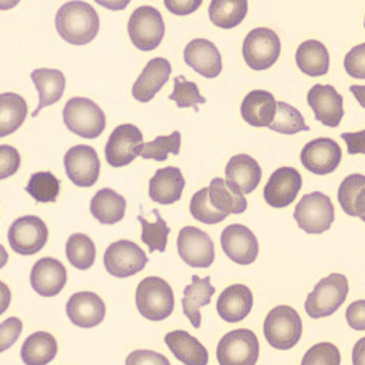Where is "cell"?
<instances>
[{"instance_id":"cell-29","label":"cell","mask_w":365,"mask_h":365,"mask_svg":"<svg viewBox=\"0 0 365 365\" xmlns=\"http://www.w3.org/2000/svg\"><path fill=\"white\" fill-rule=\"evenodd\" d=\"M165 342L173 354L182 364L187 365H206L208 364L207 349L198 339L182 330L168 333Z\"/></svg>"},{"instance_id":"cell-8","label":"cell","mask_w":365,"mask_h":365,"mask_svg":"<svg viewBox=\"0 0 365 365\" xmlns=\"http://www.w3.org/2000/svg\"><path fill=\"white\" fill-rule=\"evenodd\" d=\"M260 355V344L253 331L237 329L220 339L216 357L220 365H255Z\"/></svg>"},{"instance_id":"cell-33","label":"cell","mask_w":365,"mask_h":365,"mask_svg":"<svg viewBox=\"0 0 365 365\" xmlns=\"http://www.w3.org/2000/svg\"><path fill=\"white\" fill-rule=\"evenodd\" d=\"M338 201L346 215L361 218L365 215V177L353 174L346 177L338 190Z\"/></svg>"},{"instance_id":"cell-1","label":"cell","mask_w":365,"mask_h":365,"mask_svg":"<svg viewBox=\"0 0 365 365\" xmlns=\"http://www.w3.org/2000/svg\"><path fill=\"white\" fill-rule=\"evenodd\" d=\"M55 26L62 39L67 43L83 46L97 37L100 31V18L88 2L69 1L57 11Z\"/></svg>"},{"instance_id":"cell-50","label":"cell","mask_w":365,"mask_h":365,"mask_svg":"<svg viewBox=\"0 0 365 365\" xmlns=\"http://www.w3.org/2000/svg\"><path fill=\"white\" fill-rule=\"evenodd\" d=\"M202 4L201 0H165V6L170 13L176 16H188L195 13L197 9Z\"/></svg>"},{"instance_id":"cell-23","label":"cell","mask_w":365,"mask_h":365,"mask_svg":"<svg viewBox=\"0 0 365 365\" xmlns=\"http://www.w3.org/2000/svg\"><path fill=\"white\" fill-rule=\"evenodd\" d=\"M172 66L163 57L151 59L148 62L140 76L137 78L132 88V95L140 103H148L169 81Z\"/></svg>"},{"instance_id":"cell-35","label":"cell","mask_w":365,"mask_h":365,"mask_svg":"<svg viewBox=\"0 0 365 365\" xmlns=\"http://www.w3.org/2000/svg\"><path fill=\"white\" fill-rule=\"evenodd\" d=\"M209 200L211 205L225 215H241L248 208V201L242 194H237L228 188L222 178L211 180L208 187Z\"/></svg>"},{"instance_id":"cell-28","label":"cell","mask_w":365,"mask_h":365,"mask_svg":"<svg viewBox=\"0 0 365 365\" xmlns=\"http://www.w3.org/2000/svg\"><path fill=\"white\" fill-rule=\"evenodd\" d=\"M31 78L39 93V106L32 114V117L35 118L41 110L56 104L62 98L66 90V78L58 69L50 68L35 69L31 73Z\"/></svg>"},{"instance_id":"cell-47","label":"cell","mask_w":365,"mask_h":365,"mask_svg":"<svg viewBox=\"0 0 365 365\" xmlns=\"http://www.w3.org/2000/svg\"><path fill=\"white\" fill-rule=\"evenodd\" d=\"M23 331L20 319L9 318L0 325V351L9 349L16 342Z\"/></svg>"},{"instance_id":"cell-38","label":"cell","mask_w":365,"mask_h":365,"mask_svg":"<svg viewBox=\"0 0 365 365\" xmlns=\"http://www.w3.org/2000/svg\"><path fill=\"white\" fill-rule=\"evenodd\" d=\"M268 128L284 135H294L299 132L311 130L302 113L285 102H277L275 116Z\"/></svg>"},{"instance_id":"cell-14","label":"cell","mask_w":365,"mask_h":365,"mask_svg":"<svg viewBox=\"0 0 365 365\" xmlns=\"http://www.w3.org/2000/svg\"><path fill=\"white\" fill-rule=\"evenodd\" d=\"M67 177L76 186L88 188L100 177L101 162L95 148L85 144L73 146L64 155Z\"/></svg>"},{"instance_id":"cell-4","label":"cell","mask_w":365,"mask_h":365,"mask_svg":"<svg viewBox=\"0 0 365 365\" xmlns=\"http://www.w3.org/2000/svg\"><path fill=\"white\" fill-rule=\"evenodd\" d=\"M263 331L269 344L275 349L287 351L299 342L302 321L294 307L278 306L266 317Z\"/></svg>"},{"instance_id":"cell-16","label":"cell","mask_w":365,"mask_h":365,"mask_svg":"<svg viewBox=\"0 0 365 365\" xmlns=\"http://www.w3.org/2000/svg\"><path fill=\"white\" fill-rule=\"evenodd\" d=\"M220 242L228 258L239 265L253 264L259 255V242L246 225L235 223L223 230Z\"/></svg>"},{"instance_id":"cell-25","label":"cell","mask_w":365,"mask_h":365,"mask_svg":"<svg viewBox=\"0 0 365 365\" xmlns=\"http://www.w3.org/2000/svg\"><path fill=\"white\" fill-rule=\"evenodd\" d=\"M185 186L186 181L179 168H163L158 170L150 179V199L162 205H170L181 199Z\"/></svg>"},{"instance_id":"cell-11","label":"cell","mask_w":365,"mask_h":365,"mask_svg":"<svg viewBox=\"0 0 365 365\" xmlns=\"http://www.w3.org/2000/svg\"><path fill=\"white\" fill-rule=\"evenodd\" d=\"M48 235L47 225L40 217L26 215L14 220L9 227L7 239L16 253L32 256L44 248Z\"/></svg>"},{"instance_id":"cell-2","label":"cell","mask_w":365,"mask_h":365,"mask_svg":"<svg viewBox=\"0 0 365 365\" xmlns=\"http://www.w3.org/2000/svg\"><path fill=\"white\" fill-rule=\"evenodd\" d=\"M137 309L143 318L153 322L169 318L175 309V297L167 281L157 276L146 277L137 287Z\"/></svg>"},{"instance_id":"cell-43","label":"cell","mask_w":365,"mask_h":365,"mask_svg":"<svg viewBox=\"0 0 365 365\" xmlns=\"http://www.w3.org/2000/svg\"><path fill=\"white\" fill-rule=\"evenodd\" d=\"M190 212L198 222L210 225L223 222L228 216L216 210L211 205L207 187L196 192L192 197L191 203H190Z\"/></svg>"},{"instance_id":"cell-22","label":"cell","mask_w":365,"mask_h":365,"mask_svg":"<svg viewBox=\"0 0 365 365\" xmlns=\"http://www.w3.org/2000/svg\"><path fill=\"white\" fill-rule=\"evenodd\" d=\"M184 61L194 71L206 78H215L222 71L220 50L206 39H194L184 50Z\"/></svg>"},{"instance_id":"cell-41","label":"cell","mask_w":365,"mask_h":365,"mask_svg":"<svg viewBox=\"0 0 365 365\" xmlns=\"http://www.w3.org/2000/svg\"><path fill=\"white\" fill-rule=\"evenodd\" d=\"M182 135L180 131L173 132L170 135L158 136L155 140L144 143L141 157L144 160H155L165 162L169 153L178 155L181 150Z\"/></svg>"},{"instance_id":"cell-13","label":"cell","mask_w":365,"mask_h":365,"mask_svg":"<svg viewBox=\"0 0 365 365\" xmlns=\"http://www.w3.org/2000/svg\"><path fill=\"white\" fill-rule=\"evenodd\" d=\"M178 253L182 260L193 268H208L215 260V244L207 232L195 227L180 230Z\"/></svg>"},{"instance_id":"cell-18","label":"cell","mask_w":365,"mask_h":365,"mask_svg":"<svg viewBox=\"0 0 365 365\" xmlns=\"http://www.w3.org/2000/svg\"><path fill=\"white\" fill-rule=\"evenodd\" d=\"M302 187V177L294 168L281 167L271 175L264 188V199L274 208H284L294 202Z\"/></svg>"},{"instance_id":"cell-7","label":"cell","mask_w":365,"mask_h":365,"mask_svg":"<svg viewBox=\"0 0 365 365\" xmlns=\"http://www.w3.org/2000/svg\"><path fill=\"white\" fill-rule=\"evenodd\" d=\"M129 37L137 49L153 51L160 45L165 37V26L162 14L155 7H138L128 21Z\"/></svg>"},{"instance_id":"cell-26","label":"cell","mask_w":365,"mask_h":365,"mask_svg":"<svg viewBox=\"0 0 365 365\" xmlns=\"http://www.w3.org/2000/svg\"><path fill=\"white\" fill-rule=\"evenodd\" d=\"M277 101L270 91L255 90L250 91L242 100V119L253 127H268L275 116Z\"/></svg>"},{"instance_id":"cell-3","label":"cell","mask_w":365,"mask_h":365,"mask_svg":"<svg viewBox=\"0 0 365 365\" xmlns=\"http://www.w3.org/2000/svg\"><path fill=\"white\" fill-rule=\"evenodd\" d=\"M349 294V283L343 274L333 273L323 278L307 295L304 309L312 319L332 316L344 304Z\"/></svg>"},{"instance_id":"cell-5","label":"cell","mask_w":365,"mask_h":365,"mask_svg":"<svg viewBox=\"0 0 365 365\" xmlns=\"http://www.w3.org/2000/svg\"><path fill=\"white\" fill-rule=\"evenodd\" d=\"M63 122L69 131L86 139L98 138L106 128L105 113L88 98H71L64 106Z\"/></svg>"},{"instance_id":"cell-49","label":"cell","mask_w":365,"mask_h":365,"mask_svg":"<svg viewBox=\"0 0 365 365\" xmlns=\"http://www.w3.org/2000/svg\"><path fill=\"white\" fill-rule=\"evenodd\" d=\"M348 325L357 331L365 330V302L359 299L353 302L346 311Z\"/></svg>"},{"instance_id":"cell-6","label":"cell","mask_w":365,"mask_h":365,"mask_svg":"<svg viewBox=\"0 0 365 365\" xmlns=\"http://www.w3.org/2000/svg\"><path fill=\"white\" fill-rule=\"evenodd\" d=\"M294 218L309 235H321L332 227L335 207L330 197L316 191L306 194L294 209Z\"/></svg>"},{"instance_id":"cell-20","label":"cell","mask_w":365,"mask_h":365,"mask_svg":"<svg viewBox=\"0 0 365 365\" xmlns=\"http://www.w3.org/2000/svg\"><path fill=\"white\" fill-rule=\"evenodd\" d=\"M66 314L73 325L83 329L93 328L104 321L105 302L93 292H78L67 302Z\"/></svg>"},{"instance_id":"cell-44","label":"cell","mask_w":365,"mask_h":365,"mask_svg":"<svg viewBox=\"0 0 365 365\" xmlns=\"http://www.w3.org/2000/svg\"><path fill=\"white\" fill-rule=\"evenodd\" d=\"M339 349L332 343H319L307 350L302 359V365H339Z\"/></svg>"},{"instance_id":"cell-10","label":"cell","mask_w":365,"mask_h":365,"mask_svg":"<svg viewBox=\"0 0 365 365\" xmlns=\"http://www.w3.org/2000/svg\"><path fill=\"white\" fill-rule=\"evenodd\" d=\"M143 132L133 124L116 127L105 148L106 160L113 168L126 167L133 162L143 150Z\"/></svg>"},{"instance_id":"cell-45","label":"cell","mask_w":365,"mask_h":365,"mask_svg":"<svg viewBox=\"0 0 365 365\" xmlns=\"http://www.w3.org/2000/svg\"><path fill=\"white\" fill-rule=\"evenodd\" d=\"M345 71L351 78H365V44L355 46L346 54Z\"/></svg>"},{"instance_id":"cell-39","label":"cell","mask_w":365,"mask_h":365,"mask_svg":"<svg viewBox=\"0 0 365 365\" xmlns=\"http://www.w3.org/2000/svg\"><path fill=\"white\" fill-rule=\"evenodd\" d=\"M153 215L157 217V222H150L143 216H137V220L141 223L143 234L141 241L148 247L150 253L158 251L163 253L167 249L168 237L172 230L168 227V223L160 215L158 209H153Z\"/></svg>"},{"instance_id":"cell-30","label":"cell","mask_w":365,"mask_h":365,"mask_svg":"<svg viewBox=\"0 0 365 365\" xmlns=\"http://www.w3.org/2000/svg\"><path fill=\"white\" fill-rule=\"evenodd\" d=\"M297 66L312 78L326 76L330 68V54L323 43L318 40L304 41L295 54Z\"/></svg>"},{"instance_id":"cell-21","label":"cell","mask_w":365,"mask_h":365,"mask_svg":"<svg viewBox=\"0 0 365 365\" xmlns=\"http://www.w3.org/2000/svg\"><path fill=\"white\" fill-rule=\"evenodd\" d=\"M30 282L33 289L41 297H55L66 287V268L56 259L50 257L40 259L31 271Z\"/></svg>"},{"instance_id":"cell-46","label":"cell","mask_w":365,"mask_h":365,"mask_svg":"<svg viewBox=\"0 0 365 365\" xmlns=\"http://www.w3.org/2000/svg\"><path fill=\"white\" fill-rule=\"evenodd\" d=\"M21 155L11 145L0 146V179L13 176L20 169Z\"/></svg>"},{"instance_id":"cell-9","label":"cell","mask_w":365,"mask_h":365,"mask_svg":"<svg viewBox=\"0 0 365 365\" xmlns=\"http://www.w3.org/2000/svg\"><path fill=\"white\" fill-rule=\"evenodd\" d=\"M281 41L272 29L256 28L245 38L242 56L250 68L261 71L272 67L279 58Z\"/></svg>"},{"instance_id":"cell-15","label":"cell","mask_w":365,"mask_h":365,"mask_svg":"<svg viewBox=\"0 0 365 365\" xmlns=\"http://www.w3.org/2000/svg\"><path fill=\"white\" fill-rule=\"evenodd\" d=\"M342 160L339 144L329 137H319L304 145L300 153L302 165L309 172L325 176L335 172Z\"/></svg>"},{"instance_id":"cell-19","label":"cell","mask_w":365,"mask_h":365,"mask_svg":"<svg viewBox=\"0 0 365 365\" xmlns=\"http://www.w3.org/2000/svg\"><path fill=\"white\" fill-rule=\"evenodd\" d=\"M262 179L260 165L248 155H234L225 167V182L237 194L247 195L257 189Z\"/></svg>"},{"instance_id":"cell-31","label":"cell","mask_w":365,"mask_h":365,"mask_svg":"<svg viewBox=\"0 0 365 365\" xmlns=\"http://www.w3.org/2000/svg\"><path fill=\"white\" fill-rule=\"evenodd\" d=\"M126 199L110 188L98 191L91 201V212L102 225L121 222L126 211Z\"/></svg>"},{"instance_id":"cell-27","label":"cell","mask_w":365,"mask_h":365,"mask_svg":"<svg viewBox=\"0 0 365 365\" xmlns=\"http://www.w3.org/2000/svg\"><path fill=\"white\" fill-rule=\"evenodd\" d=\"M215 288L210 284V276L201 279L198 275L192 276V283L184 289L182 299V313L195 329L201 327V307L210 304Z\"/></svg>"},{"instance_id":"cell-34","label":"cell","mask_w":365,"mask_h":365,"mask_svg":"<svg viewBox=\"0 0 365 365\" xmlns=\"http://www.w3.org/2000/svg\"><path fill=\"white\" fill-rule=\"evenodd\" d=\"M28 105L25 98L16 93L0 95V137L13 134L25 122Z\"/></svg>"},{"instance_id":"cell-24","label":"cell","mask_w":365,"mask_h":365,"mask_svg":"<svg viewBox=\"0 0 365 365\" xmlns=\"http://www.w3.org/2000/svg\"><path fill=\"white\" fill-rule=\"evenodd\" d=\"M254 295L248 287L234 284L225 288L220 295L216 309L227 323H239L249 316L253 309Z\"/></svg>"},{"instance_id":"cell-51","label":"cell","mask_w":365,"mask_h":365,"mask_svg":"<svg viewBox=\"0 0 365 365\" xmlns=\"http://www.w3.org/2000/svg\"><path fill=\"white\" fill-rule=\"evenodd\" d=\"M343 140L347 144L348 153L349 155H357V153H365V131L356 132V133H342L340 135Z\"/></svg>"},{"instance_id":"cell-12","label":"cell","mask_w":365,"mask_h":365,"mask_svg":"<svg viewBox=\"0 0 365 365\" xmlns=\"http://www.w3.org/2000/svg\"><path fill=\"white\" fill-rule=\"evenodd\" d=\"M148 263L145 252L138 245L127 240L113 242L106 250V270L117 278H127L141 272Z\"/></svg>"},{"instance_id":"cell-42","label":"cell","mask_w":365,"mask_h":365,"mask_svg":"<svg viewBox=\"0 0 365 365\" xmlns=\"http://www.w3.org/2000/svg\"><path fill=\"white\" fill-rule=\"evenodd\" d=\"M170 100L176 102L179 108H193L199 112L197 105L205 104L207 101L200 95L198 86L193 81H187L184 76L174 78V91L169 96Z\"/></svg>"},{"instance_id":"cell-32","label":"cell","mask_w":365,"mask_h":365,"mask_svg":"<svg viewBox=\"0 0 365 365\" xmlns=\"http://www.w3.org/2000/svg\"><path fill=\"white\" fill-rule=\"evenodd\" d=\"M58 352L57 341L47 332H36L29 336L21 346V357L26 365L50 364Z\"/></svg>"},{"instance_id":"cell-48","label":"cell","mask_w":365,"mask_h":365,"mask_svg":"<svg viewBox=\"0 0 365 365\" xmlns=\"http://www.w3.org/2000/svg\"><path fill=\"white\" fill-rule=\"evenodd\" d=\"M125 364L140 365V364H163L170 365V362L167 357L160 353L150 351V350H136L129 354Z\"/></svg>"},{"instance_id":"cell-17","label":"cell","mask_w":365,"mask_h":365,"mask_svg":"<svg viewBox=\"0 0 365 365\" xmlns=\"http://www.w3.org/2000/svg\"><path fill=\"white\" fill-rule=\"evenodd\" d=\"M307 104L314 113L317 121L336 128L344 117V98L330 85H314L307 93Z\"/></svg>"},{"instance_id":"cell-36","label":"cell","mask_w":365,"mask_h":365,"mask_svg":"<svg viewBox=\"0 0 365 365\" xmlns=\"http://www.w3.org/2000/svg\"><path fill=\"white\" fill-rule=\"evenodd\" d=\"M248 9L247 0H212L208 9L209 19L218 28L230 30L245 20Z\"/></svg>"},{"instance_id":"cell-40","label":"cell","mask_w":365,"mask_h":365,"mask_svg":"<svg viewBox=\"0 0 365 365\" xmlns=\"http://www.w3.org/2000/svg\"><path fill=\"white\" fill-rule=\"evenodd\" d=\"M60 182L51 172L35 173L29 180L26 191L37 202H55L59 195Z\"/></svg>"},{"instance_id":"cell-37","label":"cell","mask_w":365,"mask_h":365,"mask_svg":"<svg viewBox=\"0 0 365 365\" xmlns=\"http://www.w3.org/2000/svg\"><path fill=\"white\" fill-rule=\"evenodd\" d=\"M66 251L69 263L78 270H88L95 263V242L85 234L71 235L67 240Z\"/></svg>"}]
</instances>
